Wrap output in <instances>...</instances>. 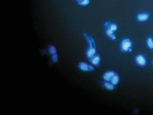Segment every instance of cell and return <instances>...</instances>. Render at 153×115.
I'll return each instance as SVG.
<instances>
[{"label": "cell", "instance_id": "30bf717a", "mask_svg": "<svg viewBox=\"0 0 153 115\" xmlns=\"http://www.w3.org/2000/svg\"><path fill=\"white\" fill-rule=\"evenodd\" d=\"M145 42L147 47L151 50H153V37L151 36H147Z\"/></svg>", "mask_w": 153, "mask_h": 115}, {"label": "cell", "instance_id": "6da1fadb", "mask_svg": "<svg viewBox=\"0 0 153 115\" xmlns=\"http://www.w3.org/2000/svg\"><path fill=\"white\" fill-rule=\"evenodd\" d=\"M83 36L88 44V47L85 52L87 58L89 60L97 54L96 42L93 37L87 33H84Z\"/></svg>", "mask_w": 153, "mask_h": 115}, {"label": "cell", "instance_id": "7c38bea8", "mask_svg": "<svg viewBox=\"0 0 153 115\" xmlns=\"http://www.w3.org/2000/svg\"><path fill=\"white\" fill-rule=\"evenodd\" d=\"M103 85L106 89L110 91L114 90L115 89V86L110 82L105 81L103 82Z\"/></svg>", "mask_w": 153, "mask_h": 115}, {"label": "cell", "instance_id": "5bb4252c", "mask_svg": "<svg viewBox=\"0 0 153 115\" xmlns=\"http://www.w3.org/2000/svg\"><path fill=\"white\" fill-rule=\"evenodd\" d=\"M50 52L51 54H56L57 51L56 48L53 45H51L50 47Z\"/></svg>", "mask_w": 153, "mask_h": 115}, {"label": "cell", "instance_id": "4fadbf2b", "mask_svg": "<svg viewBox=\"0 0 153 115\" xmlns=\"http://www.w3.org/2000/svg\"><path fill=\"white\" fill-rule=\"evenodd\" d=\"M119 77L117 73L114 76L111 80L110 82L115 86L117 85L119 81Z\"/></svg>", "mask_w": 153, "mask_h": 115}, {"label": "cell", "instance_id": "ba28073f", "mask_svg": "<svg viewBox=\"0 0 153 115\" xmlns=\"http://www.w3.org/2000/svg\"><path fill=\"white\" fill-rule=\"evenodd\" d=\"M135 61L138 65L140 66H145L146 63V57L143 54H138L135 57Z\"/></svg>", "mask_w": 153, "mask_h": 115}, {"label": "cell", "instance_id": "7a4b0ae2", "mask_svg": "<svg viewBox=\"0 0 153 115\" xmlns=\"http://www.w3.org/2000/svg\"><path fill=\"white\" fill-rule=\"evenodd\" d=\"M133 43L129 37H124L121 40L119 47L121 51L124 53L131 52L133 47Z\"/></svg>", "mask_w": 153, "mask_h": 115}, {"label": "cell", "instance_id": "9a60e30c", "mask_svg": "<svg viewBox=\"0 0 153 115\" xmlns=\"http://www.w3.org/2000/svg\"><path fill=\"white\" fill-rule=\"evenodd\" d=\"M52 59L54 62H57L58 61V57L57 54H53Z\"/></svg>", "mask_w": 153, "mask_h": 115}, {"label": "cell", "instance_id": "277c9868", "mask_svg": "<svg viewBox=\"0 0 153 115\" xmlns=\"http://www.w3.org/2000/svg\"><path fill=\"white\" fill-rule=\"evenodd\" d=\"M78 67L80 70L85 72H92L94 70L93 65L84 61L80 62L78 64Z\"/></svg>", "mask_w": 153, "mask_h": 115}, {"label": "cell", "instance_id": "3957f363", "mask_svg": "<svg viewBox=\"0 0 153 115\" xmlns=\"http://www.w3.org/2000/svg\"><path fill=\"white\" fill-rule=\"evenodd\" d=\"M151 16V14L149 11H141L137 13L135 17V19L137 22L143 24L149 21Z\"/></svg>", "mask_w": 153, "mask_h": 115}, {"label": "cell", "instance_id": "8fae6325", "mask_svg": "<svg viewBox=\"0 0 153 115\" xmlns=\"http://www.w3.org/2000/svg\"><path fill=\"white\" fill-rule=\"evenodd\" d=\"M77 4L81 7L88 6L90 3V0H76Z\"/></svg>", "mask_w": 153, "mask_h": 115}, {"label": "cell", "instance_id": "9c48e42d", "mask_svg": "<svg viewBox=\"0 0 153 115\" xmlns=\"http://www.w3.org/2000/svg\"><path fill=\"white\" fill-rule=\"evenodd\" d=\"M105 33L106 36L112 41H114L117 40L116 34L113 31L107 29H105Z\"/></svg>", "mask_w": 153, "mask_h": 115}, {"label": "cell", "instance_id": "8992f818", "mask_svg": "<svg viewBox=\"0 0 153 115\" xmlns=\"http://www.w3.org/2000/svg\"><path fill=\"white\" fill-rule=\"evenodd\" d=\"M89 60L92 65L96 67H98L100 64L101 57L99 54L97 53L89 59Z\"/></svg>", "mask_w": 153, "mask_h": 115}, {"label": "cell", "instance_id": "52a82bcc", "mask_svg": "<svg viewBox=\"0 0 153 115\" xmlns=\"http://www.w3.org/2000/svg\"><path fill=\"white\" fill-rule=\"evenodd\" d=\"M116 73L113 70H108L103 74V77L104 81L110 82L112 77Z\"/></svg>", "mask_w": 153, "mask_h": 115}, {"label": "cell", "instance_id": "5b68a950", "mask_svg": "<svg viewBox=\"0 0 153 115\" xmlns=\"http://www.w3.org/2000/svg\"><path fill=\"white\" fill-rule=\"evenodd\" d=\"M104 26L105 29L111 30L115 33L117 32L119 28L118 25L116 23L109 21L105 22L104 23Z\"/></svg>", "mask_w": 153, "mask_h": 115}]
</instances>
